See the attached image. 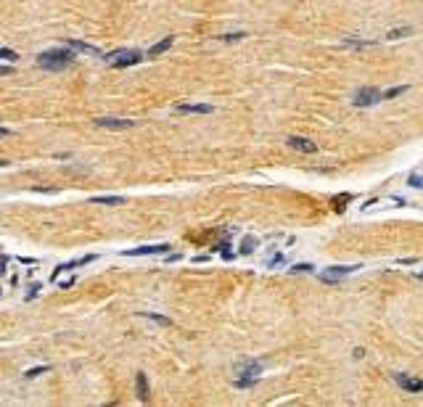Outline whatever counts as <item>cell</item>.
Returning a JSON list of instances; mask_svg holds the SVG:
<instances>
[{"mask_svg": "<svg viewBox=\"0 0 423 407\" xmlns=\"http://www.w3.org/2000/svg\"><path fill=\"white\" fill-rule=\"evenodd\" d=\"M37 64H40L43 69L58 72V69H64V66H72V64H74V51L69 48V45H66V48H58V51H45V53H40Z\"/></svg>", "mask_w": 423, "mask_h": 407, "instance_id": "obj_1", "label": "cell"}, {"mask_svg": "<svg viewBox=\"0 0 423 407\" xmlns=\"http://www.w3.org/2000/svg\"><path fill=\"white\" fill-rule=\"evenodd\" d=\"M260 376H262V365L257 363V359L241 363V373H238L236 381H233V386H236V389H251L254 383L260 381Z\"/></svg>", "mask_w": 423, "mask_h": 407, "instance_id": "obj_2", "label": "cell"}, {"mask_svg": "<svg viewBox=\"0 0 423 407\" xmlns=\"http://www.w3.org/2000/svg\"><path fill=\"white\" fill-rule=\"evenodd\" d=\"M360 270V264H333V267H328V270H323L320 273V281L323 283H339L342 278H347V275H352V273H357Z\"/></svg>", "mask_w": 423, "mask_h": 407, "instance_id": "obj_3", "label": "cell"}, {"mask_svg": "<svg viewBox=\"0 0 423 407\" xmlns=\"http://www.w3.org/2000/svg\"><path fill=\"white\" fill-rule=\"evenodd\" d=\"M106 61H109L114 69H124V66H133V64L143 61V53H138V51H114Z\"/></svg>", "mask_w": 423, "mask_h": 407, "instance_id": "obj_4", "label": "cell"}, {"mask_svg": "<svg viewBox=\"0 0 423 407\" xmlns=\"http://www.w3.org/2000/svg\"><path fill=\"white\" fill-rule=\"evenodd\" d=\"M378 101H384V93H381L378 87H362V90L355 93V98H352V103H355L357 109H362V106H375Z\"/></svg>", "mask_w": 423, "mask_h": 407, "instance_id": "obj_5", "label": "cell"}, {"mask_svg": "<svg viewBox=\"0 0 423 407\" xmlns=\"http://www.w3.org/2000/svg\"><path fill=\"white\" fill-rule=\"evenodd\" d=\"M98 127H103V130H130V127H135V119H116V116H101V119H96Z\"/></svg>", "mask_w": 423, "mask_h": 407, "instance_id": "obj_6", "label": "cell"}, {"mask_svg": "<svg viewBox=\"0 0 423 407\" xmlns=\"http://www.w3.org/2000/svg\"><path fill=\"white\" fill-rule=\"evenodd\" d=\"M167 251H170V243H156V246H138L122 254L124 257H148V254H167Z\"/></svg>", "mask_w": 423, "mask_h": 407, "instance_id": "obj_7", "label": "cell"}, {"mask_svg": "<svg viewBox=\"0 0 423 407\" xmlns=\"http://www.w3.org/2000/svg\"><path fill=\"white\" fill-rule=\"evenodd\" d=\"M90 262H96V254H88V257L72 259V262H66V264H58L56 270H53V281H58V275H61V273H72V270H77V267H82V264H90Z\"/></svg>", "mask_w": 423, "mask_h": 407, "instance_id": "obj_8", "label": "cell"}, {"mask_svg": "<svg viewBox=\"0 0 423 407\" xmlns=\"http://www.w3.org/2000/svg\"><path fill=\"white\" fill-rule=\"evenodd\" d=\"M286 143H288L293 151H302V154H315V151H317V143L307 141V138H299V135H291Z\"/></svg>", "mask_w": 423, "mask_h": 407, "instance_id": "obj_9", "label": "cell"}, {"mask_svg": "<svg viewBox=\"0 0 423 407\" xmlns=\"http://www.w3.org/2000/svg\"><path fill=\"white\" fill-rule=\"evenodd\" d=\"M178 114H211L215 106L211 103H180V106H175Z\"/></svg>", "mask_w": 423, "mask_h": 407, "instance_id": "obj_10", "label": "cell"}, {"mask_svg": "<svg viewBox=\"0 0 423 407\" xmlns=\"http://www.w3.org/2000/svg\"><path fill=\"white\" fill-rule=\"evenodd\" d=\"M394 378H397L399 386H402L405 391H410V394H420V391H423V381H420V378H407V376H402V373H397Z\"/></svg>", "mask_w": 423, "mask_h": 407, "instance_id": "obj_11", "label": "cell"}, {"mask_svg": "<svg viewBox=\"0 0 423 407\" xmlns=\"http://www.w3.org/2000/svg\"><path fill=\"white\" fill-rule=\"evenodd\" d=\"M69 45V48H72V51H79V53H90V56H103L98 48H96V45H90V42H82V40H69L66 42Z\"/></svg>", "mask_w": 423, "mask_h": 407, "instance_id": "obj_12", "label": "cell"}, {"mask_svg": "<svg viewBox=\"0 0 423 407\" xmlns=\"http://www.w3.org/2000/svg\"><path fill=\"white\" fill-rule=\"evenodd\" d=\"M135 389H138V399L140 402H148V378H146V373H138L135 376Z\"/></svg>", "mask_w": 423, "mask_h": 407, "instance_id": "obj_13", "label": "cell"}, {"mask_svg": "<svg viewBox=\"0 0 423 407\" xmlns=\"http://www.w3.org/2000/svg\"><path fill=\"white\" fill-rule=\"evenodd\" d=\"M172 45H175V37H172V34H170V37H164V40H159L156 45H151V51H148V56H151V58H156V56H161V53H167V51L172 48Z\"/></svg>", "mask_w": 423, "mask_h": 407, "instance_id": "obj_14", "label": "cell"}, {"mask_svg": "<svg viewBox=\"0 0 423 407\" xmlns=\"http://www.w3.org/2000/svg\"><path fill=\"white\" fill-rule=\"evenodd\" d=\"M90 204H103V206H119L124 204L122 196H96V199H90Z\"/></svg>", "mask_w": 423, "mask_h": 407, "instance_id": "obj_15", "label": "cell"}, {"mask_svg": "<svg viewBox=\"0 0 423 407\" xmlns=\"http://www.w3.org/2000/svg\"><path fill=\"white\" fill-rule=\"evenodd\" d=\"M257 243H260V241H257L254 236H246V238L241 241V254H251V251L257 249Z\"/></svg>", "mask_w": 423, "mask_h": 407, "instance_id": "obj_16", "label": "cell"}, {"mask_svg": "<svg viewBox=\"0 0 423 407\" xmlns=\"http://www.w3.org/2000/svg\"><path fill=\"white\" fill-rule=\"evenodd\" d=\"M140 318H146V320H154L159 325H172L170 318H161V315H154V312H140Z\"/></svg>", "mask_w": 423, "mask_h": 407, "instance_id": "obj_17", "label": "cell"}, {"mask_svg": "<svg viewBox=\"0 0 423 407\" xmlns=\"http://www.w3.org/2000/svg\"><path fill=\"white\" fill-rule=\"evenodd\" d=\"M373 40H344V48H370Z\"/></svg>", "mask_w": 423, "mask_h": 407, "instance_id": "obj_18", "label": "cell"}, {"mask_svg": "<svg viewBox=\"0 0 423 407\" xmlns=\"http://www.w3.org/2000/svg\"><path fill=\"white\" fill-rule=\"evenodd\" d=\"M410 32H413L410 27H399V29H392L389 34H386V40H399V37H407Z\"/></svg>", "mask_w": 423, "mask_h": 407, "instance_id": "obj_19", "label": "cell"}, {"mask_svg": "<svg viewBox=\"0 0 423 407\" xmlns=\"http://www.w3.org/2000/svg\"><path fill=\"white\" fill-rule=\"evenodd\" d=\"M402 93H407V85H397V87H389L384 93V98L389 101V98H397V96H402Z\"/></svg>", "mask_w": 423, "mask_h": 407, "instance_id": "obj_20", "label": "cell"}, {"mask_svg": "<svg viewBox=\"0 0 423 407\" xmlns=\"http://www.w3.org/2000/svg\"><path fill=\"white\" fill-rule=\"evenodd\" d=\"M283 262H286L283 254H273V257H270V262H267V267H278V264H283Z\"/></svg>", "mask_w": 423, "mask_h": 407, "instance_id": "obj_21", "label": "cell"}, {"mask_svg": "<svg viewBox=\"0 0 423 407\" xmlns=\"http://www.w3.org/2000/svg\"><path fill=\"white\" fill-rule=\"evenodd\" d=\"M407 183L413 185V188H423V177H420V174H415V172H413V174H410V177H407Z\"/></svg>", "mask_w": 423, "mask_h": 407, "instance_id": "obj_22", "label": "cell"}, {"mask_svg": "<svg viewBox=\"0 0 423 407\" xmlns=\"http://www.w3.org/2000/svg\"><path fill=\"white\" fill-rule=\"evenodd\" d=\"M0 58H6V61H16L19 56L14 51H8V48H0Z\"/></svg>", "mask_w": 423, "mask_h": 407, "instance_id": "obj_23", "label": "cell"}, {"mask_svg": "<svg viewBox=\"0 0 423 407\" xmlns=\"http://www.w3.org/2000/svg\"><path fill=\"white\" fill-rule=\"evenodd\" d=\"M40 373H48V368H45V365H43V368H32V370H27L24 376H27V378H34V376H40Z\"/></svg>", "mask_w": 423, "mask_h": 407, "instance_id": "obj_24", "label": "cell"}, {"mask_svg": "<svg viewBox=\"0 0 423 407\" xmlns=\"http://www.w3.org/2000/svg\"><path fill=\"white\" fill-rule=\"evenodd\" d=\"M243 37H246L243 32H233V34H225L222 40H225V42H236V40H243Z\"/></svg>", "mask_w": 423, "mask_h": 407, "instance_id": "obj_25", "label": "cell"}, {"mask_svg": "<svg viewBox=\"0 0 423 407\" xmlns=\"http://www.w3.org/2000/svg\"><path fill=\"white\" fill-rule=\"evenodd\" d=\"M315 267L312 264H297V267H291V273H312Z\"/></svg>", "mask_w": 423, "mask_h": 407, "instance_id": "obj_26", "label": "cell"}, {"mask_svg": "<svg viewBox=\"0 0 423 407\" xmlns=\"http://www.w3.org/2000/svg\"><path fill=\"white\" fill-rule=\"evenodd\" d=\"M74 286V278H69V281H64V283H58V288H72Z\"/></svg>", "mask_w": 423, "mask_h": 407, "instance_id": "obj_27", "label": "cell"}, {"mask_svg": "<svg viewBox=\"0 0 423 407\" xmlns=\"http://www.w3.org/2000/svg\"><path fill=\"white\" fill-rule=\"evenodd\" d=\"M0 74H11V66H0Z\"/></svg>", "mask_w": 423, "mask_h": 407, "instance_id": "obj_28", "label": "cell"}, {"mask_svg": "<svg viewBox=\"0 0 423 407\" xmlns=\"http://www.w3.org/2000/svg\"><path fill=\"white\" fill-rule=\"evenodd\" d=\"M6 135H11V130H6V127H0V138H6Z\"/></svg>", "mask_w": 423, "mask_h": 407, "instance_id": "obj_29", "label": "cell"}, {"mask_svg": "<svg viewBox=\"0 0 423 407\" xmlns=\"http://www.w3.org/2000/svg\"><path fill=\"white\" fill-rule=\"evenodd\" d=\"M3 267H6V257L0 254V273H3Z\"/></svg>", "mask_w": 423, "mask_h": 407, "instance_id": "obj_30", "label": "cell"}, {"mask_svg": "<svg viewBox=\"0 0 423 407\" xmlns=\"http://www.w3.org/2000/svg\"><path fill=\"white\" fill-rule=\"evenodd\" d=\"M418 275H420V278H423V270H420V273H418Z\"/></svg>", "mask_w": 423, "mask_h": 407, "instance_id": "obj_31", "label": "cell"}]
</instances>
